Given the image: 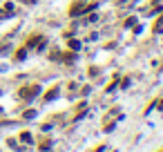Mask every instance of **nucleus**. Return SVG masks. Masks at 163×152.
I'll use <instances>...</instances> for the list:
<instances>
[{"mask_svg": "<svg viewBox=\"0 0 163 152\" xmlns=\"http://www.w3.org/2000/svg\"><path fill=\"white\" fill-rule=\"evenodd\" d=\"M69 47H72V49H78L81 43H78V40H69Z\"/></svg>", "mask_w": 163, "mask_h": 152, "instance_id": "f03ea898", "label": "nucleus"}, {"mask_svg": "<svg viewBox=\"0 0 163 152\" xmlns=\"http://www.w3.org/2000/svg\"><path fill=\"white\" fill-rule=\"evenodd\" d=\"M25 56H27V52H25V49H20V52H18V54H16V58H18V61H23V58H25Z\"/></svg>", "mask_w": 163, "mask_h": 152, "instance_id": "f257e3e1", "label": "nucleus"}, {"mask_svg": "<svg viewBox=\"0 0 163 152\" xmlns=\"http://www.w3.org/2000/svg\"><path fill=\"white\" fill-rule=\"evenodd\" d=\"M25 2H31V5H34V2H36V0H25Z\"/></svg>", "mask_w": 163, "mask_h": 152, "instance_id": "20e7f679", "label": "nucleus"}, {"mask_svg": "<svg viewBox=\"0 0 163 152\" xmlns=\"http://www.w3.org/2000/svg\"><path fill=\"white\" fill-rule=\"evenodd\" d=\"M25 116H27V119H34V116H36V112H34V110H27V112H25Z\"/></svg>", "mask_w": 163, "mask_h": 152, "instance_id": "7ed1b4c3", "label": "nucleus"}]
</instances>
